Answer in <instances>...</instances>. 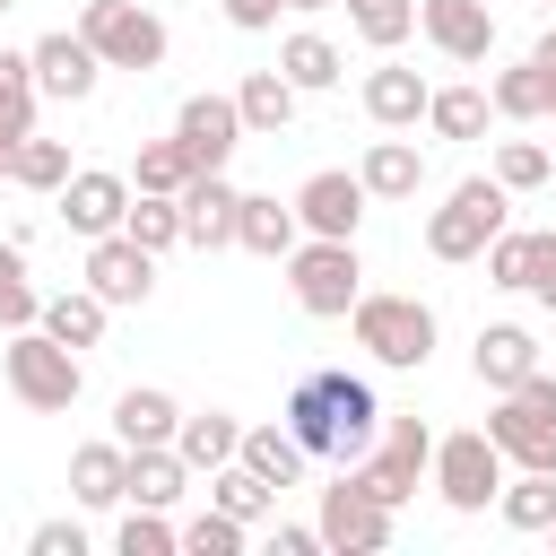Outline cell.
<instances>
[{"instance_id": "60d3db41", "label": "cell", "mask_w": 556, "mask_h": 556, "mask_svg": "<svg viewBox=\"0 0 556 556\" xmlns=\"http://www.w3.org/2000/svg\"><path fill=\"white\" fill-rule=\"evenodd\" d=\"M478 261H486V287H513V295L530 287V235H521V226L486 235V252H478Z\"/></svg>"}, {"instance_id": "bcb514c9", "label": "cell", "mask_w": 556, "mask_h": 556, "mask_svg": "<svg viewBox=\"0 0 556 556\" xmlns=\"http://www.w3.org/2000/svg\"><path fill=\"white\" fill-rule=\"evenodd\" d=\"M269 556H321V530L313 521H278L269 530Z\"/></svg>"}, {"instance_id": "1f68e13d", "label": "cell", "mask_w": 556, "mask_h": 556, "mask_svg": "<svg viewBox=\"0 0 556 556\" xmlns=\"http://www.w3.org/2000/svg\"><path fill=\"white\" fill-rule=\"evenodd\" d=\"M495 513H504V530H547V521H556V469L504 478V486H495Z\"/></svg>"}, {"instance_id": "6da1fadb", "label": "cell", "mask_w": 556, "mask_h": 556, "mask_svg": "<svg viewBox=\"0 0 556 556\" xmlns=\"http://www.w3.org/2000/svg\"><path fill=\"white\" fill-rule=\"evenodd\" d=\"M295 443H304V460H365V443L382 434V400H374V382L365 374H348V365H321V374H304L295 391H287V417H278Z\"/></svg>"}, {"instance_id": "f6af8a7d", "label": "cell", "mask_w": 556, "mask_h": 556, "mask_svg": "<svg viewBox=\"0 0 556 556\" xmlns=\"http://www.w3.org/2000/svg\"><path fill=\"white\" fill-rule=\"evenodd\" d=\"M26 547H35V556H87V530H78V521H35Z\"/></svg>"}, {"instance_id": "9a60e30c", "label": "cell", "mask_w": 556, "mask_h": 556, "mask_svg": "<svg viewBox=\"0 0 556 556\" xmlns=\"http://www.w3.org/2000/svg\"><path fill=\"white\" fill-rule=\"evenodd\" d=\"M295 226H304V235H339V243H356V226H365V182L339 174V165L304 174V191H295Z\"/></svg>"}, {"instance_id": "30bf717a", "label": "cell", "mask_w": 556, "mask_h": 556, "mask_svg": "<svg viewBox=\"0 0 556 556\" xmlns=\"http://www.w3.org/2000/svg\"><path fill=\"white\" fill-rule=\"evenodd\" d=\"M426 478H434V495H443L452 513H486L495 486H504V452L486 443V426H469V434H434Z\"/></svg>"}, {"instance_id": "8fae6325", "label": "cell", "mask_w": 556, "mask_h": 556, "mask_svg": "<svg viewBox=\"0 0 556 556\" xmlns=\"http://www.w3.org/2000/svg\"><path fill=\"white\" fill-rule=\"evenodd\" d=\"M174 148H182L191 174H226V156L243 148V113H235V96H182V113H174Z\"/></svg>"}, {"instance_id": "f5cc1de1", "label": "cell", "mask_w": 556, "mask_h": 556, "mask_svg": "<svg viewBox=\"0 0 556 556\" xmlns=\"http://www.w3.org/2000/svg\"><path fill=\"white\" fill-rule=\"evenodd\" d=\"M539 9H556V0H539Z\"/></svg>"}, {"instance_id": "f546056e", "label": "cell", "mask_w": 556, "mask_h": 556, "mask_svg": "<svg viewBox=\"0 0 556 556\" xmlns=\"http://www.w3.org/2000/svg\"><path fill=\"white\" fill-rule=\"evenodd\" d=\"M122 235H130L139 252H174V243H182V200H174V191H130Z\"/></svg>"}, {"instance_id": "836d02e7", "label": "cell", "mask_w": 556, "mask_h": 556, "mask_svg": "<svg viewBox=\"0 0 556 556\" xmlns=\"http://www.w3.org/2000/svg\"><path fill=\"white\" fill-rule=\"evenodd\" d=\"M486 104H495L504 122H539V113H547V78H539V61L495 70V78H486Z\"/></svg>"}, {"instance_id": "8992f818", "label": "cell", "mask_w": 556, "mask_h": 556, "mask_svg": "<svg viewBox=\"0 0 556 556\" xmlns=\"http://www.w3.org/2000/svg\"><path fill=\"white\" fill-rule=\"evenodd\" d=\"M287 287H295V304H304L313 321H348V304L365 295V261H356V243H339V235H304V243L287 252Z\"/></svg>"}, {"instance_id": "ab89813d", "label": "cell", "mask_w": 556, "mask_h": 556, "mask_svg": "<svg viewBox=\"0 0 556 556\" xmlns=\"http://www.w3.org/2000/svg\"><path fill=\"white\" fill-rule=\"evenodd\" d=\"M191 182V165H182V148L174 139H139V165H130V191H182Z\"/></svg>"}, {"instance_id": "7c38bea8", "label": "cell", "mask_w": 556, "mask_h": 556, "mask_svg": "<svg viewBox=\"0 0 556 556\" xmlns=\"http://www.w3.org/2000/svg\"><path fill=\"white\" fill-rule=\"evenodd\" d=\"M78 287H96L104 304H148V295H156V252H139L122 226H113V235H87Z\"/></svg>"}, {"instance_id": "ee69618b", "label": "cell", "mask_w": 556, "mask_h": 556, "mask_svg": "<svg viewBox=\"0 0 556 556\" xmlns=\"http://www.w3.org/2000/svg\"><path fill=\"white\" fill-rule=\"evenodd\" d=\"M521 295H539L556 313V226H530V287Z\"/></svg>"}, {"instance_id": "e575fe53", "label": "cell", "mask_w": 556, "mask_h": 556, "mask_svg": "<svg viewBox=\"0 0 556 556\" xmlns=\"http://www.w3.org/2000/svg\"><path fill=\"white\" fill-rule=\"evenodd\" d=\"M486 87H434L426 96V122H434V139H478L486 130Z\"/></svg>"}, {"instance_id": "c3c4849f", "label": "cell", "mask_w": 556, "mask_h": 556, "mask_svg": "<svg viewBox=\"0 0 556 556\" xmlns=\"http://www.w3.org/2000/svg\"><path fill=\"white\" fill-rule=\"evenodd\" d=\"M530 61H539V78H547V113H556V26L539 35V52H530Z\"/></svg>"}, {"instance_id": "4dcf8cb0", "label": "cell", "mask_w": 556, "mask_h": 556, "mask_svg": "<svg viewBox=\"0 0 556 556\" xmlns=\"http://www.w3.org/2000/svg\"><path fill=\"white\" fill-rule=\"evenodd\" d=\"M208 504H217V513H235V521L252 530V521H269V513H278V486H269V478H252L243 460H226V469H208Z\"/></svg>"}, {"instance_id": "681fc988", "label": "cell", "mask_w": 556, "mask_h": 556, "mask_svg": "<svg viewBox=\"0 0 556 556\" xmlns=\"http://www.w3.org/2000/svg\"><path fill=\"white\" fill-rule=\"evenodd\" d=\"M17 139H26V122H9V113H0V174L17 165Z\"/></svg>"}, {"instance_id": "816d5d0a", "label": "cell", "mask_w": 556, "mask_h": 556, "mask_svg": "<svg viewBox=\"0 0 556 556\" xmlns=\"http://www.w3.org/2000/svg\"><path fill=\"white\" fill-rule=\"evenodd\" d=\"M9 9H17V0H0V17H9Z\"/></svg>"}, {"instance_id": "277c9868", "label": "cell", "mask_w": 556, "mask_h": 556, "mask_svg": "<svg viewBox=\"0 0 556 556\" xmlns=\"http://www.w3.org/2000/svg\"><path fill=\"white\" fill-rule=\"evenodd\" d=\"M0 374H9V391L26 400V408H43V417H61V408H78V391H87V374H78V348H61L52 330H9V356H0Z\"/></svg>"}, {"instance_id": "d6986e66", "label": "cell", "mask_w": 556, "mask_h": 556, "mask_svg": "<svg viewBox=\"0 0 556 556\" xmlns=\"http://www.w3.org/2000/svg\"><path fill=\"white\" fill-rule=\"evenodd\" d=\"M356 182H365V200H417L426 191V148L417 139H374L356 156Z\"/></svg>"}, {"instance_id": "ac0fdd59", "label": "cell", "mask_w": 556, "mask_h": 556, "mask_svg": "<svg viewBox=\"0 0 556 556\" xmlns=\"http://www.w3.org/2000/svg\"><path fill=\"white\" fill-rule=\"evenodd\" d=\"M426 78L408 70V61H382V70H365V122L374 130H417L426 122Z\"/></svg>"}, {"instance_id": "5bb4252c", "label": "cell", "mask_w": 556, "mask_h": 556, "mask_svg": "<svg viewBox=\"0 0 556 556\" xmlns=\"http://www.w3.org/2000/svg\"><path fill=\"white\" fill-rule=\"evenodd\" d=\"M52 200H61V226H70V235H113V226H122V208H130V174L70 165V182H61Z\"/></svg>"}, {"instance_id": "7dc6e473", "label": "cell", "mask_w": 556, "mask_h": 556, "mask_svg": "<svg viewBox=\"0 0 556 556\" xmlns=\"http://www.w3.org/2000/svg\"><path fill=\"white\" fill-rule=\"evenodd\" d=\"M278 9H287V0H226V26L261 35V26H278Z\"/></svg>"}, {"instance_id": "b9f144b4", "label": "cell", "mask_w": 556, "mask_h": 556, "mask_svg": "<svg viewBox=\"0 0 556 556\" xmlns=\"http://www.w3.org/2000/svg\"><path fill=\"white\" fill-rule=\"evenodd\" d=\"M182 547H191V556H243V521L208 504V513H191V521H182Z\"/></svg>"}, {"instance_id": "484cf974", "label": "cell", "mask_w": 556, "mask_h": 556, "mask_svg": "<svg viewBox=\"0 0 556 556\" xmlns=\"http://www.w3.org/2000/svg\"><path fill=\"white\" fill-rule=\"evenodd\" d=\"M235 113H243V139H278V130L295 122V87H287V70H252V78L235 87Z\"/></svg>"}, {"instance_id": "cb8c5ba5", "label": "cell", "mask_w": 556, "mask_h": 556, "mask_svg": "<svg viewBox=\"0 0 556 556\" xmlns=\"http://www.w3.org/2000/svg\"><path fill=\"white\" fill-rule=\"evenodd\" d=\"M104 295L96 287H61V295H43V313H35V330H52L61 348H104Z\"/></svg>"}, {"instance_id": "52a82bcc", "label": "cell", "mask_w": 556, "mask_h": 556, "mask_svg": "<svg viewBox=\"0 0 556 556\" xmlns=\"http://www.w3.org/2000/svg\"><path fill=\"white\" fill-rule=\"evenodd\" d=\"M391 504L356 478V469H339L330 486H321V513H313V530H321V547L330 556H374V547H391Z\"/></svg>"}, {"instance_id": "f907efd6", "label": "cell", "mask_w": 556, "mask_h": 556, "mask_svg": "<svg viewBox=\"0 0 556 556\" xmlns=\"http://www.w3.org/2000/svg\"><path fill=\"white\" fill-rule=\"evenodd\" d=\"M287 9H339V0H287Z\"/></svg>"}, {"instance_id": "4fadbf2b", "label": "cell", "mask_w": 556, "mask_h": 556, "mask_svg": "<svg viewBox=\"0 0 556 556\" xmlns=\"http://www.w3.org/2000/svg\"><path fill=\"white\" fill-rule=\"evenodd\" d=\"M26 61H35V96H61V104H87L96 78H104V61H96V43H87L78 26H52Z\"/></svg>"}, {"instance_id": "3957f363", "label": "cell", "mask_w": 556, "mask_h": 556, "mask_svg": "<svg viewBox=\"0 0 556 556\" xmlns=\"http://www.w3.org/2000/svg\"><path fill=\"white\" fill-rule=\"evenodd\" d=\"M486 443L513 469H556V374H521L486 408Z\"/></svg>"}, {"instance_id": "db71d44e", "label": "cell", "mask_w": 556, "mask_h": 556, "mask_svg": "<svg viewBox=\"0 0 556 556\" xmlns=\"http://www.w3.org/2000/svg\"><path fill=\"white\" fill-rule=\"evenodd\" d=\"M547 539H556V521H547Z\"/></svg>"}, {"instance_id": "74e56055", "label": "cell", "mask_w": 556, "mask_h": 556, "mask_svg": "<svg viewBox=\"0 0 556 556\" xmlns=\"http://www.w3.org/2000/svg\"><path fill=\"white\" fill-rule=\"evenodd\" d=\"M486 174H495V182H504V191H539V182H547V174H556V156H547V148H539V139H504V148H495V165H486Z\"/></svg>"}, {"instance_id": "9c48e42d", "label": "cell", "mask_w": 556, "mask_h": 556, "mask_svg": "<svg viewBox=\"0 0 556 556\" xmlns=\"http://www.w3.org/2000/svg\"><path fill=\"white\" fill-rule=\"evenodd\" d=\"M426 460H434V426H426V417H382V434H374V443H365V460H348V469H356V478L400 513V504L417 495Z\"/></svg>"}, {"instance_id": "d4e9b609", "label": "cell", "mask_w": 556, "mask_h": 556, "mask_svg": "<svg viewBox=\"0 0 556 556\" xmlns=\"http://www.w3.org/2000/svg\"><path fill=\"white\" fill-rule=\"evenodd\" d=\"M235 443H243V417H226V408H200V417H182V426H174V452H182V469H191V478L226 469V460H235Z\"/></svg>"}, {"instance_id": "8d00e7d4", "label": "cell", "mask_w": 556, "mask_h": 556, "mask_svg": "<svg viewBox=\"0 0 556 556\" xmlns=\"http://www.w3.org/2000/svg\"><path fill=\"white\" fill-rule=\"evenodd\" d=\"M35 313H43V295H35V278H26V252L0 243V330H26Z\"/></svg>"}, {"instance_id": "603a6c76", "label": "cell", "mask_w": 556, "mask_h": 556, "mask_svg": "<svg viewBox=\"0 0 556 556\" xmlns=\"http://www.w3.org/2000/svg\"><path fill=\"white\" fill-rule=\"evenodd\" d=\"M182 486H191V469H182L174 443H139V452L122 460V495H130V504H156V513H165V504H182Z\"/></svg>"}, {"instance_id": "7402d4cb", "label": "cell", "mask_w": 556, "mask_h": 556, "mask_svg": "<svg viewBox=\"0 0 556 556\" xmlns=\"http://www.w3.org/2000/svg\"><path fill=\"white\" fill-rule=\"evenodd\" d=\"M469 365H478V382H486V391H513L521 374H539V339H530L521 321H486V330H478V348H469Z\"/></svg>"}, {"instance_id": "f35d334b", "label": "cell", "mask_w": 556, "mask_h": 556, "mask_svg": "<svg viewBox=\"0 0 556 556\" xmlns=\"http://www.w3.org/2000/svg\"><path fill=\"white\" fill-rule=\"evenodd\" d=\"M113 547H122V556H174V547H182V530H174L156 504H130V521L113 530Z\"/></svg>"}, {"instance_id": "d590c367", "label": "cell", "mask_w": 556, "mask_h": 556, "mask_svg": "<svg viewBox=\"0 0 556 556\" xmlns=\"http://www.w3.org/2000/svg\"><path fill=\"white\" fill-rule=\"evenodd\" d=\"M9 182H26V191H61V182H70V148L26 130V139H17V165H9Z\"/></svg>"}, {"instance_id": "d6a6232c", "label": "cell", "mask_w": 556, "mask_h": 556, "mask_svg": "<svg viewBox=\"0 0 556 556\" xmlns=\"http://www.w3.org/2000/svg\"><path fill=\"white\" fill-rule=\"evenodd\" d=\"M339 9H348L356 43H374V52H400L417 35V0H339Z\"/></svg>"}, {"instance_id": "7a4b0ae2", "label": "cell", "mask_w": 556, "mask_h": 556, "mask_svg": "<svg viewBox=\"0 0 556 556\" xmlns=\"http://www.w3.org/2000/svg\"><path fill=\"white\" fill-rule=\"evenodd\" d=\"M348 330H356V348H365L374 365H400V374H417V365L434 356V304H426V295L374 287V295L348 304Z\"/></svg>"}, {"instance_id": "83f0119b", "label": "cell", "mask_w": 556, "mask_h": 556, "mask_svg": "<svg viewBox=\"0 0 556 556\" xmlns=\"http://www.w3.org/2000/svg\"><path fill=\"white\" fill-rule=\"evenodd\" d=\"M235 460H243L252 478H269V486H295V478H304V443H295L287 426H243Z\"/></svg>"}, {"instance_id": "44dd1931", "label": "cell", "mask_w": 556, "mask_h": 556, "mask_svg": "<svg viewBox=\"0 0 556 556\" xmlns=\"http://www.w3.org/2000/svg\"><path fill=\"white\" fill-rule=\"evenodd\" d=\"M235 243H243V252H261V261H287V252L304 243V226H295V200L278 208L269 191H243V200H235Z\"/></svg>"}, {"instance_id": "ffe728a7", "label": "cell", "mask_w": 556, "mask_h": 556, "mask_svg": "<svg viewBox=\"0 0 556 556\" xmlns=\"http://www.w3.org/2000/svg\"><path fill=\"white\" fill-rule=\"evenodd\" d=\"M174 426H182V400L156 391V382H130V391L113 400V443H122V452H139V443H174Z\"/></svg>"}, {"instance_id": "2e32d148", "label": "cell", "mask_w": 556, "mask_h": 556, "mask_svg": "<svg viewBox=\"0 0 556 556\" xmlns=\"http://www.w3.org/2000/svg\"><path fill=\"white\" fill-rule=\"evenodd\" d=\"M417 35H426L443 61H486V52H495L486 0H417Z\"/></svg>"}, {"instance_id": "f1b7e54d", "label": "cell", "mask_w": 556, "mask_h": 556, "mask_svg": "<svg viewBox=\"0 0 556 556\" xmlns=\"http://www.w3.org/2000/svg\"><path fill=\"white\" fill-rule=\"evenodd\" d=\"M122 443H78L70 452V495L87 504V513H104V504H122Z\"/></svg>"}, {"instance_id": "e0dca14e", "label": "cell", "mask_w": 556, "mask_h": 556, "mask_svg": "<svg viewBox=\"0 0 556 556\" xmlns=\"http://www.w3.org/2000/svg\"><path fill=\"white\" fill-rule=\"evenodd\" d=\"M174 200H182V243H200V252H226V243H235V200H243V191H235L226 174H191Z\"/></svg>"}, {"instance_id": "4316f807", "label": "cell", "mask_w": 556, "mask_h": 556, "mask_svg": "<svg viewBox=\"0 0 556 556\" xmlns=\"http://www.w3.org/2000/svg\"><path fill=\"white\" fill-rule=\"evenodd\" d=\"M278 70H287V87H295V96H321V87H339L348 52H339L330 35H287V43H278Z\"/></svg>"}, {"instance_id": "5b68a950", "label": "cell", "mask_w": 556, "mask_h": 556, "mask_svg": "<svg viewBox=\"0 0 556 556\" xmlns=\"http://www.w3.org/2000/svg\"><path fill=\"white\" fill-rule=\"evenodd\" d=\"M504 217H513V191H504L495 174H469V182H452V200L426 217V252H434V261H478L486 235H504Z\"/></svg>"}, {"instance_id": "7bdbcfd3", "label": "cell", "mask_w": 556, "mask_h": 556, "mask_svg": "<svg viewBox=\"0 0 556 556\" xmlns=\"http://www.w3.org/2000/svg\"><path fill=\"white\" fill-rule=\"evenodd\" d=\"M0 113L35 130V61H26V52H9V43H0Z\"/></svg>"}, {"instance_id": "ba28073f", "label": "cell", "mask_w": 556, "mask_h": 556, "mask_svg": "<svg viewBox=\"0 0 556 556\" xmlns=\"http://www.w3.org/2000/svg\"><path fill=\"white\" fill-rule=\"evenodd\" d=\"M78 35L96 43L104 70H156L165 61V17L139 9V0H87L78 9Z\"/></svg>"}]
</instances>
